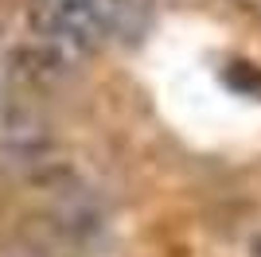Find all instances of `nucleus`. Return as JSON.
I'll return each mask as SVG.
<instances>
[{"label": "nucleus", "mask_w": 261, "mask_h": 257, "mask_svg": "<svg viewBox=\"0 0 261 257\" xmlns=\"http://www.w3.org/2000/svg\"><path fill=\"white\" fill-rule=\"evenodd\" d=\"M35 28L63 47H94L106 35L113 4L109 0H35Z\"/></svg>", "instance_id": "1"}]
</instances>
